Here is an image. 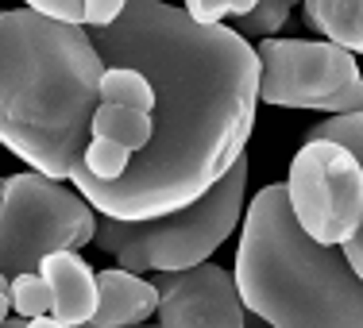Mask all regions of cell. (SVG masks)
Wrapping results in <instances>:
<instances>
[{
	"label": "cell",
	"instance_id": "obj_4",
	"mask_svg": "<svg viewBox=\"0 0 363 328\" xmlns=\"http://www.w3.org/2000/svg\"><path fill=\"white\" fill-rule=\"evenodd\" d=\"M244 197H247V154L209 193L178 213L151 220L101 217L93 244H97V251L116 259V266L135 274L189 271V266L209 263V255L236 232L240 217H244Z\"/></svg>",
	"mask_w": 363,
	"mask_h": 328
},
{
	"label": "cell",
	"instance_id": "obj_11",
	"mask_svg": "<svg viewBox=\"0 0 363 328\" xmlns=\"http://www.w3.org/2000/svg\"><path fill=\"white\" fill-rule=\"evenodd\" d=\"M301 23L336 47L363 55V0H301Z\"/></svg>",
	"mask_w": 363,
	"mask_h": 328
},
{
	"label": "cell",
	"instance_id": "obj_6",
	"mask_svg": "<svg viewBox=\"0 0 363 328\" xmlns=\"http://www.w3.org/2000/svg\"><path fill=\"white\" fill-rule=\"evenodd\" d=\"M298 224L328 247H344L363 228V162L333 140H306L286 170Z\"/></svg>",
	"mask_w": 363,
	"mask_h": 328
},
{
	"label": "cell",
	"instance_id": "obj_2",
	"mask_svg": "<svg viewBox=\"0 0 363 328\" xmlns=\"http://www.w3.org/2000/svg\"><path fill=\"white\" fill-rule=\"evenodd\" d=\"M105 58L89 28L31 8L0 16V140L31 170L70 182L93 140Z\"/></svg>",
	"mask_w": 363,
	"mask_h": 328
},
{
	"label": "cell",
	"instance_id": "obj_22",
	"mask_svg": "<svg viewBox=\"0 0 363 328\" xmlns=\"http://www.w3.org/2000/svg\"><path fill=\"white\" fill-rule=\"evenodd\" d=\"M135 328H162V324H135Z\"/></svg>",
	"mask_w": 363,
	"mask_h": 328
},
{
	"label": "cell",
	"instance_id": "obj_18",
	"mask_svg": "<svg viewBox=\"0 0 363 328\" xmlns=\"http://www.w3.org/2000/svg\"><path fill=\"white\" fill-rule=\"evenodd\" d=\"M23 4L39 16L58 20V23H77V28H85V0H23Z\"/></svg>",
	"mask_w": 363,
	"mask_h": 328
},
{
	"label": "cell",
	"instance_id": "obj_17",
	"mask_svg": "<svg viewBox=\"0 0 363 328\" xmlns=\"http://www.w3.org/2000/svg\"><path fill=\"white\" fill-rule=\"evenodd\" d=\"M12 282V305L16 313L23 317V321H31V317H43L55 309V293H50V282L43 278L39 271H28V274H16Z\"/></svg>",
	"mask_w": 363,
	"mask_h": 328
},
{
	"label": "cell",
	"instance_id": "obj_23",
	"mask_svg": "<svg viewBox=\"0 0 363 328\" xmlns=\"http://www.w3.org/2000/svg\"><path fill=\"white\" fill-rule=\"evenodd\" d=\"M259 328H274V324H259Z\"/></svg>",
	"mask_w": 363,
	"mask_h": 328
},
{
	"label": "cell",
	"instance_id": "obj_13",
	"mask_svg": "<svg viewBox=\"0 0 363 328\" xmlns=\"http://www.w3.org/2000/svg\"><path fill=\"white\" fill-rule=\"evenodd\" d=\"M101 105H124V108H140L155 112L159 93H155L151 77L135 66H108L101 77Z\"/></svg>",
	"mask_w": 363,
	"mask_h": 328
},
{
	"label": "cell",
	"instance_id": "obj_14",
	"mask_svg": "<svg viewBox=\"0 0 363 328\" xmlns=\"http://www.w3.org/2000/svg\"><path fill=\"white\" fill-rule=\"evenodd\" d=\"M306 140H333V143H344L348 151H356V159L363 162V112H352V116H328L325 124L309 128ZM344 255L348 263L356 266V274L363 278V228L344 244Z\"/></svg>",
	"mask_w": 363,
	"mask_h": 328
},
{
	"label": "cell",
	"instance_id": "obj_15",
	"mask_svg": "<svg viewBox=\"0 0 363 328\" xmlns=\"http://www.w3.org/2000/svg\"><path fill=\"white\" fill-rule=\"evenodd\" d=\"M298 8V0H259L247 16H236V23L232 28L240 31L244 39H274L282 28H286L290 12Z\"/></svg>",
	"mask_w": 363,
	"mask_h": 328
},
{
	"label": "cell",
	"instance_id": "obj_9",
	"mask_svg": "<svg viewBox=\"0 0 363 328\" xmlns=\"http://www.w3.org/2000/svg\"><path fill=\"white\" fill-rule=\"evenodd\" d=\"M39 274L50 282L55 293V309L66 328H82L97 317V301H101V286H97V271L85 263L77 251H55L43 259Z\"/></svg>",
	"mask_w": 363,
	"mask_h": 328
},
{
	"label": "cell",
	"instance_id": "obj_5",
	"mask_svg": "<svg viewBox=\"0 0 363 328\" xmlns=\"http://www.w3.org/2000/svg\"><path fill=\"white\" fill-rule=\"evenodd\" d=\"M97 209L82 189H70L39 170L0 182V271L4 278L39 271L55 251H77L97 239Z\"/></svg>",
	"mask_w": 363,
	"mask_h": 328
},
{
	"label": "cell",
	"instance_id": "obj_1",
	"mask_svg": "<svg viewBox=\"0 0 363 328\" xmlns=\"http://www.w3.org/2000/svg\"><path fill=\"white\" fill-rule=\"evenodd\" d=\"M105 66H135L151 77L155 140L132 159L120 182L85 166L74 189L101 217L151 220L205 197L244 159L259 108V55L228 23H197L186 8L132 0L112 28L89 31Z\"/></svg>",
	"mask_w": 363,
	"mask_h": 328
},
{
	"label": "cell",
	"instance_id": "obj_21",
	"mask_svg": "<svg viewBox=\"0 0 363 328\" xmlns=\"http://www.w3.org/2000/svg\"><path fill=\"white\" fill-rule=\"evenodd\" d=\"M23 328H66L62 321H58V317L55 313H43V317H31V321L28 324H23Z\"/></svg>",
	"mask_w": 363,
	"mask_h": 328
},
{
	"label": "cell",
	"instance_id": "obj_3",
	"mask_svg": "<svg viewBox=\"0 0 363 328\" xmlns=\"http://www.w3.org/2000/svg\"><path fill=\"white\" fill-rule=\"evenodd\" d=\"M247 313L274 328H363V278L344 247L317 244L290 209L286 182L252 197L236 247Z\"/></svg>",
	"mask_w": 363,
	"mask_h": 328
},
{
	"label": "cell",
	"instance_id": "obj_8",
	"mask_svg": "<svg viewBox=\"0 0 363 328\" xmlns=\"http://www.w3.org/2000/svg\"><path fill=\"white\" fill-rule=\"evenodd\" d=\"M159 324L162 328H247L244 298H240L236 274L217 263H201L189 271H159Z\"/></svg>",
	"mask_w": 363,
	"mask_h": 328
},
{
	"label": "cell",
	"instance_id": "obj_16",
	"mask_svg": "<svg viewBox=\"0 0 363 328\" xmlns=\"http://www.w3.org/2000/svg\"><path fill=\"white\" fill-rule=\"evenodd\" d=\"M132 159H135V154L128 151V147H120L112 140H89L82 166L89 170L93 178H101V182H120V178L132 170Z\"/></svg>",
	"mask_w": 363,
	"mask_h": 328
},
{
	"label": "cell",
	"instance_id": "obj_10",
	"mask_svg": "<svg viewBox=\"0 0 363 328\" xmlns=\"http://www.w3.org/2000/svg\"><path fill=\"white\" fill-rule=\"evenodd\" d=\"M101 301H97V317L82 328H135L147 317H159V286L147 282L143 274L124 271V266H108L97 274Z\"/></svg>",
	"mask_w": 363,
	"mask_h": 328
},
{
	"label": "cell",
	"instance_id": "obj_7",
	"mask_svg": "<svg viewBox=\"0 0 363 328\" xmlns=\"http://www.w3.org/2000/svg\"><path fill=\"white\" fill-rule=\"evenodd\" d=\"M259 55V101L274 108H313L328 112L336 97L359 74L356 55L328 39H263Z\"/></svg>",
	"mask_w": 363,
	"mask_h": 328
},
{
	"label": "cell",
	"instance_id": "obj_19",
	"mask_svg": "<svg viewBox=\"0 0 363 328\" xmlns=\"http://www.w3.org/2000/svg\"><path fill=\"white\" fill-rule=\"evenodd\" d=\"M132 0H85V28H112L128 12Z\"/></svg>",
	"mask_w": 363,
	"mask_h": 328
},
{
	"label": "cell",
	"instance_id": "obj_20",
	"mask_svg": "<svg viewBox=\"0 0 363 328\" xmlns=\"http://www.w3.org/2000/svg\"><path fill=\"white\" fill-rule=\"evenodd\" d=\"M352 112H363V77H356V81L328 105V116H352Z\"/></svg>",
	"mask_w": 363,
	"mask_h": 328
},
{
	"label": "cell",
	"instance_id": "obj_12",
	"mask_svg": "<svg viewBox=\"0 0 363 328\" xmlns=\"http://www.w3.org/2000/svg\"><path fill=\"white\" fill-rule=\"evenodd\" d=\"M93 140H112L128 147L132 154H140L155 140V116L124 105H101L97 116H93Z\"/></svg>",
	"mask_w": 363,
	"mask_h": 328
}]
</instances>
